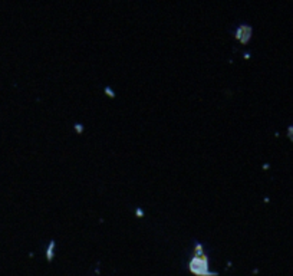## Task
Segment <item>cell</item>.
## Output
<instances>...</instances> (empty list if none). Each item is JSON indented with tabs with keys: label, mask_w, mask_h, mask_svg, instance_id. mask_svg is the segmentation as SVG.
I'll list each match as a JSON object with an SVG mask.
<instances>
[{
	"label": "cell",
	"mask_w": 293,
	"mask_h": 276,
	"mask_svg": "<svg viewBox=\"0 0 293 276\" xmlns=\"http://www.w3.org/2000/svg\"><path fill=\"white\" fill-rule=\"evenodd\" d=\"M190 269L198 275H211L208 270V256L204 252V243L194 240V247L190 259Z\"/></svg>",
	"instance_id": "cell-1"
},
{
	"label": "cell",
	"mask_w": 293,
	"mask_h": 276,
	"mask_svg": "<svg viewBox=\"0 0 293 276\" xmlns=\"http://www.w3.org/2000/svg\"><path fill=\"white\" fill-rule=\"evenodd\" d=\"M252 26L247 23H239L236 24L234 29H233V35H234L236 39H239L242 43H247L249 42V39L252 38Z\"/></svg>",
	"instance_id": "cell-2"
},
{
	"label": "cell",
	"mask_w": 293,
	"mask_h": 276,
	"mask_svg": "<svg viewBox=\"0 0 293 276\" xmlns=\"http://www.w3.org/2000/svg\"><path fill=\"white\" fill-rule=\"evenodd\" d=\"M55 246H56V243H55V240H51V243H49V247H48V257L49 259H52L53 257V250H55Z\"/></svg>",
	"instance_id": "cell-3"
},
{
	"label": "cell",
	"mask_w": 293,
	"mask_h": 276,
	"mask_svg": "<svg viewBox=\"0 0 293 276\" xmlns=\"http://www.w3.org/2000/svg\"><path fill=\"white\" fill-rule=\"evenodd\" d=\"M287 134H289V137L292 138V141H293V125L287 127Z\"/></svg>",
	"instance_id": "cell-4"
},
{
	"label": "cell",
	"mask_w": 293,
	"mask_h": 276,
	"mask_svg": "<svg viewBox=\"0 0 293 276\" xmlns=\"http://www.w3.org/2000/svg\"><path fill=\"white\" fill-rule=\"evenodd\" d=\"M105 91H106V94H108V95H115V94H114V89H111V88H109V86H106V88H105Z\"/></svg>",
	"instance_id": "cell-5"
},
{
	"label": "cell",
	"mask_w": 293,
	"mask_h": 276,
	"mask_svg": "<svg viewBox=\"0 0 293 276\" xmlns=\"http://www.w3.org/2000/svg\"><path fill=\"white\" fill-rule=\"evenodd\" d=\"M75 128H76V131H79V133H81V131H82V124H76Z\"/></svg>",
	"instance_id": "cell-6"
},
{
	"label": "cell",
	"mask_w": 293,
	"mask_h": 276,
	"mask_svg": "<svg viewBox=\"0 0 293 276\" xmlns=\"http://www.w3.org/2000/svg\"><path fill=\"white\" fill-rule=\"evenodd\" d=\"M136 214H138V216H142V214H144V211L141 210V208H136Z\"/></svg>",
	"instance_id": "cell-7"
}]
</instances>
